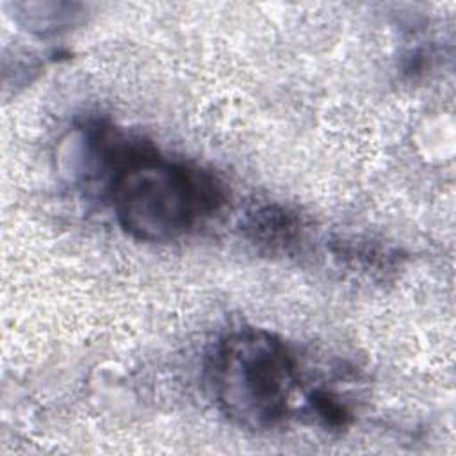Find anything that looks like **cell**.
<instances>
[{"instance_id":"1","label":"cell","mask_w":456,"mask_h":456,"mask_svg":"<svg viewBox=\"0 0 456 456\" xmlns=\"http://www.w3.org/2000/svg\"><path fill=\"white\" fill-rule=\"evenodd\" d=\"M107 192L121 228L146 242L183 235L226 198L216 176L171 162L142 141L112 171Z\"/></svg>"},{"instance_id":"2","label":"cell","mask_w":456,"mask_h":456,"mask_svg":"<svg viewBox=\"0 0 456 456\" xmlns=\"http://www.w3.org/2000/svg\"><path fill=\"white\" fill-rule=\"evenodd\" d=\"M214 397L235 424L267 429L289 411L297 376L289 347L274 333L240 328L226 335L208 369Z\"/></svg>"},{"instance_id":"3","label":"cell","mask_w":456,"mask_h":456,"mask_svg":"<svg viewBox=\"0 0 456 456\" xmlns=\"http://www.w3.org/2000/svg\"><path fill=\"white\" fill-rule=\"evenodd\" d=\"M242 228L251 242L271 251H287L301 239L299 217L278 203L258 205L248 210Z\"/></svg>"},{"instance_id":"4","label":"cell","mask_w":456,"mask_h":456,"mask_svg":"<svg viewBox=\"0 0 456 456\" xmlns=\"http://www.w3.org/2000/svg\"><path fill=\"white\" fill-rule=\"evenodd\" d=\"M310 404L314 411L328 424V426H342L347 420V410L330 394L315 392L310 397Z\"/></svg>"}]
</instances>
